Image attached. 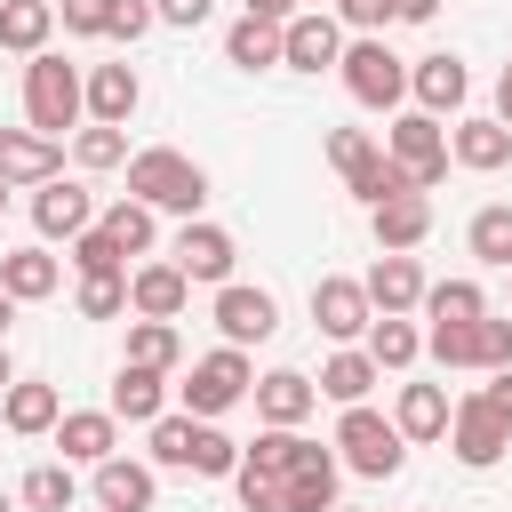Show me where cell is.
<instances>
[{
	"label": "cell",
	"mask_w": 512,
	"mask_h": 512,
	"mask_svg": "<svg viewBox=\"0 0 512 512\" xmlns=\"http://www.w3.org/2000/svg\"><path fill=\"white\" fill-rule=\"evenodd\" d=\"M128 200H144V208H168V216H200V200H208V176H200V160H184V152L152 144V152H136V160H128Z\"/></svg>",
	"instance_id": "obj_1"
},
{
	"label": "cell",
	"mask_w": 512,
	"mask_h": 512,
	"mask_svg": "<svg viewBox=\"0 0 512 512\" xmlns=\"http://www.w3.org/2000/svg\"><path fill=\"white\" fill-rule=\"evenodd\" d=\"M336 72H344V88H352L368 112H392V104L408 96V64L384 48V32H360V40H344Z\"/></svg>",
	"instance_id": "obj_2"
},
{
	"label": "cell",
	"mask_w": 512,
	"mask_h": 512,
	"mask_svg": "<svg viewBox=\"0 0 512 512\" xmlns=\"http://www.w3.org/2000/svg\"><path fill=\"white\" fill-rule=\"evenodd\" d=\"M80 112H88V104H80V72H72L64 56L40 48V56L24 64V120H32L40 136H64Z\"/></svg>",
	"instance_id": "obj_3"
},
{
	"label": "cell",
	"mask_w": 512,
	"mask_h": 512,
	"mask_svg": "<svg viewBox=\"0 0 512 512\" xmlns=\"http://www.w3.org/2000/svg\"><path fill=\"white\" fill-rule=\"evenodd\" d=\"M336 448H344V464H352L360 480H392V472H400V456H408L400 424H384L368 400H352V408L336 416Z\"/></svg>",
	"instance_id": "obj_4"
},
{
	"label": "cell",
	"mask_w": 512,
	"mask_h": 512,
	"mask_svg": "<svg viewBox=\"0 0 512 512\" xmlns=\"http://www.w3.org/2000/svg\"><path fill=\"white\" fill-rule=\"evenodd\" d=\"M384 160H392L416 192H432V184L448 176V128H440V112H400L392 136H384Z\"/></svg>",
	"instance_id": "obj_5"
},
{
	"label": "cell",
	"mask_w": 512,
	"mask_h": 512,
	"mask_svg": "<svg viewBox=\"0 0 512 512\" xmlns=\"http://www.w3.org/2000/svg\"><path fill=\"white\" fill-rule=\"evenodd\" d=\"M328 160H336V176H344V184H352L368 208H376L384 192H416V184H408V176L384 160V144H376L368 128H328Z\"/></svg>",
	"instance_id": "obj_6"
},
{
	"label": "cell",
	"mask_w": 512,
	"mask_h": 512,
	"mask_svg": "<svg viewBox=\"0 0 512 512\" xmlns=\"http://www.w3.org/2000/svg\"><path fill=\"white\" fill-rule=\"evenodd\" d=\"M248 384H256L248 352H240V344H224V352L192 360V376H184V416H224L232 400H248Z\"/></svg>",
	"instance_id": "obj_7"
},
{
	"label": "cell",
	"mask_w": 512,
	"mask_h": 512,
	"mask_svg": "<svg viewBox=\"0 0 512 512\" xmlns=\"http://www.w3.org/2000/svg\"><path fill=\"white\" fill-rule=\"evenodd\" d=\"M448 448H456L472 472H488V464L512 448V424H504V416H496V408L472 392V400H456V408H448Z\"/></svg>",
	"instance_id": "obj_8"
},
{
	"label": "cell",
	"mask_w": 512,
	"mask_h": 512,
	"mask_svg": "<svg viewBox=\"0 0 512 512\" xmlns=\"http://www.w3.org/2000/svg\"><path fill=\"white\" fill-rule=\"evenodd\" d=\"M280 512H336V448H296V464L280 472Z\"/></svg>",
	"instance_id": "obj_9"
},
{
	"label": "cell",
	"mask_w": 512,
	"mask_h": 512,
	"mask_svg": "<svg viewBox=\"0 0 512 512\" xmlns=\"http://www.w3.org/2000/svg\"><path fill=\"white\" fill-rule=\"evenodd\" d=\"M336 56H344V24H336V16L304 8V16L280 24V64H296V72H328Z\"/></svg>",
	"instance_id": "obj_10"
},
{
	"label": "cell",
	"mask_w": 512,
	"mask_h": 512,
	"mask_svg": "<svg viewBox=\"0 0 512 512\" xmlns=\"http://www.w3.org/2000/svg\"><path fill=\"white\" fill-rule=\"evenodd\" d=\"M312 320H320V336H336V344H352V336H368V320H376V304H368V288L360 280H312Z\"/></svg>",
	"instance_id": "obj_11"
},
{
	"label": "cell",
	"mask_w": 512,
	"mask_h": 512,
	"mask_svg": "<svg viewBox=\"0 0 512 512\" xmlns=\"http://www.w3.org/2000/svg\"><path fill=\"white\" fill-rule=\"evenodd\" d=\"M64 176V144L40 128H0V184H48Z\"/></svg>",
	"instance_id": "obj_12"
},
{
	"label": "cell",
	"mask_w": 512,
	"mask_h": 512,
	"mask_svg": "<svg viewBox=\"0 0 512 512\" xmlns=\"http://www.w3.org/2000/svg\"><path fill=\"white\" fill-rule=\"evenodd\" d=\"M80 104H88V120H104V128H128V112L144 104V80H136V64H96V72L80 80Z\"/></svg>",
	"instance_id": "obj_13"
},
{
	"label": "cell",
	"mask_w": 512,
	"mask_h": 512,
	"mask_svg": "<svg viewBox=\"0 0 512 512\" xmlns=\"http://www.w3.org/2000/svg\"><path fill=\"white\" fill-rule=\"evenodd\" d=\"M232 256H240V248H232L224 224H192V216H184V232H176V272H184V280H216V288H224V280H232Z\"/></svg>",
	"instance_id": "obj_14"
},
{
	"label": "cell",
	"mask_w": 512,
	"mask_h": 512,
	"mask_svg": "<svg viewBox=\"0 0 512 512\" xmlns=\"http://www.w3.org/2000/svg\"><path fill=\"white\" fill-rule=\"evenodd\" d=\"M216 328H224V344L248 352V344H264V336L280 328V312H272L264 288H232V280H224V288H216Z\"/></svg>",
	"instance_id": "obj_15"
},
{
	"label": "cell",
	"mask_w": 512,
	"mask_h": 512,
	"mask_svg": "<svg viewBox=\"0 0 512 512\" xmlns=\"http://www.w3.org/2000/svg\"><path fill=\"white\" fill-rule=\"evenodd\" d=\"M32 224H40L48 240H72V232H88V224H96V200H88V184H64V176H48V184L32 192Z\"/></svg>",
	"instance_id": "obj_16"
},
{
	"label": "cell",
	"mask_w": 512,
	"mask_h": 512,
	"mask_svg": "<svg viewBox=\"0 0 512 512\" xmlns=\"http://www.w3.org/2000/svg\"><path fill=\"white\" fill-rule=\"evenodd\" d=\"M56 448H64V464H104L120 448V416L112 408H72V416H56Z\"/></svg>",
	"instance_id": "obj_17"
},
{
	"label": "cell",
	"mask_w": 512,
	"mask_h": 512,
	"mask_svg": "<svg viewBox=\"0 0 512 512\" xmlns=\"http://www.w3.org/2000/svg\"><path fill=\"white\" fill-rule=\"evenodd\" d=\"M360 288H368V304H376V312H416V304H424V272H416V256H408V248H384V256H376V272H368Z\"/></svg>",
	"instance_id": "obj_18"
},
{
	"label": "cell",
	"mask_w": 512,
	"mask_h": 512,
	"mask_svg": "<svg viewBox=\"0 0 512 512\" xmlns=\"http://www.w3.org/2000/svg\"><path fill=\"white\" fill-rule=\"evenodd\" d=\"M192 304V280L176 272V264H136L128 272V312H144V320H176Z\"/></svg>",
	"instance_id": "obj_19"
},
{
	"label": "cell",
	"mask_w": 512,
	"mask_h": 512,
	"mask_svg": "<svg viewBox=\"0 0 512 512\" xmlns=\"http://www.w3.org/2000/svg\"><path fill=\"white\" fill-rule=\"evenodd\" d=\"M248 392H256V416H264V424H304L312 400H320V384L296 376V368H272V376H256Z\"/></svg>",
	"instance_id": "obj_20"
},
{
	"label": "cell",
	"mask_w": 512,
	"mask_h": 512,
	"mask_svg": "<svg viewBox=\"0 0 512 512\" xmlns=\"http://www.w3.org/2000/svg\"><path fill=\"white\" fill-rule=\"evenodd\" d=\"M448 160H456V168H480V176H496V168L512 160V128H504V120H456V136H448Z\"/></svg>",
	"instance_id": "obj_21"
},
{
	"label": "cell",
	"mask_w": 512,
	"mask_h": 512,
	"mask_svg": "<svg viewBox=\"0 0 512 512\" xmlns=\"http://www.w3.org/2000/svg\"><path fill=\"white\" fill-rule=\"evenodd\" d=\"M368 216H376V248H416L432 232V200L424 192H384Z\"/></svg>",
	"instance_id": "obj_22"
},
{
	"label": "cell",
	"mask_w": 512,
	"mask_h": 512,
	"mask_svg": "<svg viewBox=\"0 0 512 512\" xmlns=\"http://www.w3.org/2000/svg\"><path fill=\"white\" fill-rule=\"evenodd\" d=\"M152 464H128V456H104L96 464V504L104 512H152Z\"/></svg>",
	"instance_id": "obj_23"
},
{
	"label": "cell",
	"mask_w": 512,
	"mask_h": 512,
	"mask_svg": "<svg viewBox=\"0 0 512 512\" xmlns=\"http://www.w3.org/2000/svg\"><path fill=\"white\" fill-rule=\"evenodd\" d=\"M408 88H416V104H424V112H456V104L472 96V72H464L456 56H416Z\"/></svg>",
	"instance_id": "obj_24"
},
{
	"label": "cell",
	"mask_w": 512,
	"mask_h": 512,
	"mask_svg": "<svg viewBox=\"0 0 512 512\" xmlns=\"http://www.w3.org/2000/svg\"><path fill=\"white\" fill-rule=\"evenodd\" d=\"M56 280H64V264H56L48 248H8V256H0V288H8L16 304H40V296H56Z\"/></svg>",
	"instance_id": "obj_25"
},
{
	"label": "cell",
	"mask_w": 512,
	"mask_h": 512,
	"mask_svg": "<svg viewBox=\"0 0 512 512\" xmlns=\"http://www.w3.org/2000/svg\"><path fill=\"white\" fill-rule=\"evenodd\" d=\"M392 424H400V440H448V392L440 384H400Z\"/></svg>",
	"instance_id": "obj_26"
},
{
	"label": "cell",
	"mask_w": 512,
	"mask_h": 512,
	"mask_svg": "<svg viewBox=\"0 0 512 512\" xmlns=\"http://www.w3.org/2000/svg\"><path fill=\"white\" fill-rule=\"evenodd\" d=\"M48 32H56V0H0V48L40 56Z\"/></svg>",
	"instance_id": "obj_27"
},
{
	"label": "cell",
	"mask_w": 512,
	"mask_h": 512,
	"mask_svg": "<svg viewBox=\"0 0 512 512\" xmlns=\"http://www.w3.org/2000/svg\"><path fill=\"white\" fill-rule=\"evenodd\" d=\"M160 400H168L160 368H136V360H120V376H112V416H128V424H152V416H160Z\"/></svg>",
	"instance_id": "obj_28"
},
{
	"label": "cell",
	"mask_w": 512,
	"mask_h": 512,
	"mask_svg": "<svg viewBox=\"0 0 512 512\" xmlns=\"http://www.w3.org/2000/svg\"><path fill=\"white\" fill-rule=\"evenodd\" d=\"M0 416H8V432H56V416H64V400H56V384H8L0 392Z\"/></svg>",
	"instance_id": "obj_29"
},
{
	"label": "cell",
	"mask_w": 512,
	"mask_h": 512,
	"mask_svg": "<svg viewBox=\"0 0 512 512\" xmlns=\"http://www.w3.org/2000/svg\"><path fill=\"white\" fill-rule=\"evenodd\" d=\"M224 56H232L240 72H264V64H280V24H264V16H240V24L224 32Z\"/></svg>",
	"instance_id": "obj_30"
},
{
	"label": "cell",
	"mask_w": 512,
	"mask_h": 512,
	"mask_svg": "<svg viewBox=\"0 0 512 512\" xmlns=\"http://www.w3.org/2000/svg\"><path fill=\"white\" fill-rule=\"evenodd\" d=\"M360 352H368L376 368H408V360L424 352V336H416V328H408L400 312H376V320H368V344H360Z\"/></svg>",
	"instance_id": "obj_31"
},
{
	"label": "cell",
	"mask_w": 512,
	"mask_h": 512,
	"mask_svg": "<svg viewBox=\"0 0 512 512\" xmlns=\"http://www.w3.org/2000/svg\"><path fill=\"white\" fill-rule=\"evenodd\" d=\"M128 360L168 376V368L184 360V336H176V320H136V328H128Z\"/></svg>",
	"instance_id": "obj_32"
},
{
	"label": "cell",
	"mask_w": 512,
	"mask_h": 512,
	"mask_svg": "<svg viewBox=\"0 0 512 512\" xmlns=\"http://www.w3.org/2000/svg\"><path fill=\"white\" fill-rule=\"evenodd\" d=\"M376 376H384V368H376V360H368V352H336V360H328V368H320V392H328V400H344V408H352V400H368V392H376Z\"/></svg>",
	"instance_id": "obj_33"
},
{
	"label": "cell",
	"mask_w": 512,
	"mask_h": 512,
	"mask_svg": "<svg viewBox=\"0 0 512 512\" xmlns=\"http://www.w3.org/2000/svg\"><path fill=\"white\" fill-rule=\"evenodd\" d=\"M464 240H472V256H480V264H504V272H512V200H496V208H480Z\"/></svg>",
	"instance_id": "obj_34"
},
{
	"label": "cell",
	"mask_w": 512,
	"mask_h": 512,
	"mask_svg": "<svg viewBox=\"0 0 512 512\" xmlns=\"http://www.w3.org/2000/svg\"><path fill=\"white\" fill-rule=\"evenodd\" d=\"M80 320H120L128 312V272H80Z\"/></svg>",
	"instance_id": "obj_35"
},
{
	"label": "cell",
	"mask_w": 512,
	"mask_h": 512,
	"mask_svg": "<svg viewBox=\"0 0 512 512\" xmlns=\"http://www.w3.org/2000/svg\"><path fill=\"white\" fill-rule=\"evenodd\" d=\"M424 352H432L440 368H480V336H472V320H432Z\"/></svg>",
	"instance_id": "obj_36"
},
{
	"label": "cell",
	"mask_w": 512,
	"mask_h": 512,
	"mask_svg": "<svg viewBox=\"0 0 512 512\" xmlns=\"http://www.w3.org/2000/svg\"><path fill=\"white\" fill-rule=\"evenodd\" d=\"M232 464H240V440H224V432L200 416V432H192V464H184V472H200V480H232Z\"/></svg>",
	"instance_id": "obj_37"
},
{
	"label": "cell",
	"mask_w": 512,
	"mask_h": 512,
	"mask_svg": "<svg viewBox=\"0 0 512 512\" xmlns=\"http://www.w3.org/2000/svg\"><path fill=\"white\" fill-rule=\"evenodd\" d=\"M96 224H104V232H112L128 256H144V248H152V208H144V200H112Z\"/></svg>",
	"instance_id": "obj_38"
},
{
	"label": "cell",
	"mask_w": 512,
	"mask_h": 512,
	"mask_svg": "<svg viewBox=\"0 0 512 512\" xmlns=\"http://www.w3.org/2000/svg\"><path fill=\"white\" fill-rule=\"evenodd\" d=\"M72 272H128V248L104 224H88V232H72Z\"/></svg>",
	"instance_id": "obj_39"
},
{
	"label": "cell",
	"mask_w": 512,
	"mask_h": 512,
	"mask_svg": "<svg viewBox=\"0 0 512 512\" xmlns=\"http://www.w3.org/2000/svg\"><path fill=\"white\" fill-rule=\"evenodd\" d=\"M424 312L432 320H480L488 296H480V280H440V288H424Z\"/></svg>",
	"instance_id": "obj_40"
},
{
	"label": "cell",
	"mask_w": 512,
	"mask_h": 512,
	"mask_svg": "<svg viewBox=\"0 0 512 512\" xmlns=\"http://www.w3.org/2000/svg\"><path fill=\"white\" fill-rule=\"evenodd\" d=\"M72 496H80V488H72L64 464H32V472H24V504H32V512H72Z\"/></svg>",
	"instance_id": "obj_41"
},
{
	"label": "cell",
	"mask_w": 512,
	"mask_h": 512,
	"mask_svg": "<svg viewBox=\"0 0 512 512\" xmlns=\"http://www.w3.org/2000/svg\"><path fill=\"white\" fill-rule=\"evenodd\" d=\"M72 160H80V168H120V160H128V136L96 120V128H80V136H72Z\"/></svg>",
	"instance_id": "obj_42"
},
{
	"label": "cell",
	"mask_w": 512,
	"mask_h": 512,
	"mask_svg": "<svg viewBox=\"0 0 512 512\" xmlns=\"http://www.w3.org/2000/svg\"><path fill=\"white\" fill-rule=\"evenodd\" d=\"M200 416H152V464H192Z\"/></svg>",
	"instance_id": "obj_43"
},
{
	"label": "cell",
	"mask_w": 512,
	"mask_h": 512,
	"mask_svg": "<svg viewBox=\"0 0 512 512\" xmlns=\"http://www.w3.org/2000/svg\"><path fill=\"white\" fill-rule=\"evenodd\" d=\"M232 488H240V504L248 512H280V472H264V464H232Z\"/></svg>",
	"instance_id": "obj_44"
},
{
	"label": "cell",
	"mask_w": 512,
	"mask_h": 512,
	"mask_svg": "<svg viewBox=\"0 0 512 512\" xmlns=\"http://www.w3.org/2000/svg\"><path fill=\"white\" fill-rule=\"evenodd\" d=\"M56 24H64V32H80V40H104V32H112V0H64V8H56Z\"/></svg>",
	"instance_id": "obj_45"
},
{
	"label": "cell",
	"mask_w": 512,
	"mask_h": 512,
	"mask_svg": "<svg viewBox=\"0 0 512 512\" xmlns=\"http://www.w3.org/2000/svg\"><path fill=\"white\" fill-rule=\"evenodd\" d=\"M336 24H352V32H384V24H400V0H336Z\"/></svg>",
	"instance_id": "obj_46"
},
{
	"label": "cell",
	"mask_w": 512,
	"mask_h": 512,
	"mask_svg": "<svg viewBox=\"0 0 512 512\" xmlns=\"http://www.w3.org/2000/svg\"><path fill=\"white\" fill-rule=\"evenodd\" d=\"M472 336H480V368H512V320H472Z\"/></svg>",
	"instance_id": "obj_47"
},
{
	"label": "cell",
	"mask_w": 512,
	"mask_h": 512,
	"mask_svg": "<svg viewBox=\"0 0 512 512\" xmlns=\"http://www.w3.org/2000/svg\"><path fill=\"white\" fill-rule=\"evenodd\" d=\"M160 16H152V0H112V40H144Z\"/></svg>",
	"instance_id": "obj_48"
},
{
	"label": "cell",
	"mask_w": 512,
	"mask_h": 512,
	"mask_svg": "<svg viewBox=\"0 0 512 512\" xmlns=\"http://www.w3.org/2000/svg\"><path fill=\"white\" fill-rule=\"evenodd\" d=\"M208 8H216V0H152V16H160V24H184V32L208 24Z\"/></svg>",
	"instance_id": "obj_49"
},
{
	"label": "cell",
	"mask_w": 512,
	"mask_h": 512,
	"mask_svg": "<svg viewBox=\"0 0 512 512\" xmlns=\"http://www.w3.org/2000/svg\"><path fill=\"white\" fill-rule=\"evenodd\" d=\"M480 400H488V408L512 424V368H488V392H480Z\"/></svg>",
	"instance_id": "obj_50"
},
{
	"label": "cell",
	"mask_w": 512,
	"mask_h": 512,
	"mask_svg": "<svg viewBox=\"0 0 512 512\" xmlns=\"http://www.w3.org/2000/svg\"><path fill=\"white\" fill-rule=\"evenodd\" d=\"M248 16H264V24H288V16H296V0H248Z\"/></svg>",
	"instance_id": "obj_51"
},
{
	"label": "cell",
	"mask_w": 512,
	"mask_h": 512,
	"mask_svg": "<svg viewBox=\"0 0 512 512\" xmlns=\"http://www.w3.org/2000/svg\"><path fill=\"white\" fill-rule=\"evenodd\" d=\"M496 120L512 128V64H504V80H496Z\"/></svg>",
	"instance_id": "obj_52"
},
{
	"label": "cell",
	"mask_w": 512,
	"mask_h": 512,
	"mask_svg": "<svg viewBox=\"0 0 512 512\" xmlns=\"http://www.w3.org/2000/svg\"><path fill=\"white\" fill-rule=\"evenodd\" d=\"M432 8H440V0H400V24H424Z\"/></svg>",
	"instance_id": "obj_53"
},
{
	"label": "cell",
	"mask_w": 512,
	"mask_h": 512,
	"mask_svg": "<svg viewBox=\"0 0 512 512\" xmlns=\"http://www.w3.org/2000/svg\"><path fill=\"white\" fill-rule=\"evenodd\" d=\"M8 320H16V296H8V288H0V336H8Z\"/></svg>",
	"instance_id": "obj_54"
},
{
	"label": "cell",
	"mask_w": 512,
	"mask_h": 512,
	"mask_svg": "<svg viewBox=\"0 0 512 512\" xmlns=\"http://www.w3.org/2000/svg\"><path fill=\"white\" fill-rule=\"evenodd\" d=\"M8 384H16V376H8V344H0V392H8Z\"/></svg>",
	"instance_id": "obj_55"
},
{
	"label": "cell",
	"mask_w": 512,
	"mask_h": 512,
	"mask_svg": "<svg viewBox=\"0 0 512 512\" xmlns=\"http://www.w3.org/2000/svg\"><path fill=\"white\" fill-rule=\"evenodd\" d=\"M0 512H16V504H8V496H0Z\"/></svg>",
	"instance_id": "obj_56"
},
{
	"label": "cell",
	"mask_w": 512,
	"mask_h": 512,
	"mask_svg": "<svg viewBox=\"0 0 512 512\" xmlns=\"http://www.w3.org/2000/svg\"><path fill=\"white\" fill-rule=\"evenodd\" d=\"M0 208H8V184H0Z\"/></svg>",
	"instance_id": "obj_57"
}]
</instances>
